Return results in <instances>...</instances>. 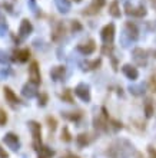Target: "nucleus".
<instances>
[{
  "mask_svg": "<svg viewBox=\"0 0 156 158\" xmlns=\"http://www.w3.org/2000/svg\"><path fill=\"white\" fill-rule=\"evenodd\" d=\"M135 152V148L130 141L125 138H118L107 148V155L110 158H130Z\"/></svg>",
  "mask_w": 156,
  "mask_h": 158,
  "instance_id": "1",
  "label": "nucleus"
},
{
  "mask_svg": "<svg viewBox=\"0 0 156 158\" xmlns=\"http://www.w3.org/2000/svg\"><path fill=\"white\" fill-rule=\"evenodd\" d=\"M27 127H29L30 134L33 137V148L37 151L42 147V127L36 121H29Z\"/></svg>",
  "mask_w": 156,
  "mask_h": 158,
  "instance_id": "2",
  "label": "nucleus"
},
{
  "mask_svg": "<svg viewBox=\"0 0 156 158\" xmlns=\"http://www.w3.org/2000/svg\"><path fill=\"white\" fill-rule=\"evenodd\" d=\"M3 142H4V144H6V145H7L12 151H14V152H17V151L20 150V139H19V137H17L16 134L7 132V134H6V135L3 137Z\"/></svg>",
  "mask_w": 156,
  "mask_h": 158,
  "instance_id": "3",
  "label": "nucleus"
},
{
  "mask_svg": "<svg viewBox=\"0 0 156 158\" xmlns=\"http://www.w3.org/2000/svg\"><path fill=\"white\" fill-rule=\"evenodd\" d=\"M132 58L135 60V63L138 66H146L148 65V52L140 48H136L132 52Z\"/></svg>",
  "mask_w": 156,
  "mask_h": 158,
  "instance_id": "4",
  "label": "nucleus"
},
{
  "mask_svg": "<svg viewBox=\"0 0 156 158\" xmlns=\"http://www.w3.org/2000/svg\"><path fill=\"white\" fill-rule=\"evenodd\" d=\"M74 94L76 96H79L83 102H90V88L86 83H79L78 86L74 88Z\"/></svg>",
  "mask_w": 156,
  "mask_h": 158,
  "instance_id": "5",
  "label": "nucleus"
},
{
  "mask_svg": "<svg viewBox=\"0 0 156 158\" xmlns=\"http://www.w3.org/2000/svg\"><path fill=\"white\" fill-rule=\"evenodd\" d=\"M100 36H102V40L105 45H110L113 42V38H115V26L112 25H106L100 32Z\"/></svg>",
  "mask_w": 156,
  "mask_h": 158,
  "instance_id": "6",
  "label": "nucleus"
},
{
  "mask_svg": "<svg viewBox=\"0 0 156 158\" xmlns=\"http://www.w3.org/2000/svg\"><path fill=\"white\" fill-rule=\"evenodd\" d=\"M29 78L30 82L34 85H40L42 82V76H40V69H39V63L37 62H32L29 68Z\"/></svg>",
  "mask_w": 156,
  "mask_h": 158,
  "instance_id": "7",
  "label": "nucleus"
},
{
  "mask_svg": "<svg viewBox=\"0 0 156 158\" xmlns=\"http://www.w3.org/2000/svg\"><path fill=\"white\" fill-rule=\"evenodd\" d=\"M78 50L80 52L82 55H85V56H87V55H92L96 50V43H94L93 39H90V40H87L86 43H83V45H79L78 46Z\"/></svg>",
  "mask_w": 156,
  "mask_h": 158,
  "instance_id": "8",
  "label": "nucleus"
},
{
  "mask_svg": "<svg viewBox=\"0 0 156 158\" xmlns=\"http://www.w3.org/2000/svg\"><path fill=\"white\" fill-rule=\"evenodd\" d=\"M125 10H126V15H129V16H135V17H143V16H146V9H145L143 6H139L138 9H135V7H132L129 3H126Z\"/></svg>",
  "mask_w": 156,
  "mask_h": 158,
  "instance_id": "9",
  "label": "nucleus"
},
{
  "mask_svg": "<svg viewBox=\"0 0 156 158\" xmlns=\"http://www.w3.org/2000/svg\"><path fill=\"white\" fill-rule=\"evenodd\" d=\"M22 95L25 96V98H34V96L37 95V85H34V83L29 82L26 83V85H23V88H22Z\"/></svg>",
  "mask_w": 156,
  "mask_h": 158,
  "instance_id": "10",
  "label": "nucleus"
},
{
  "mask_svg": "<svg viewBox=\"0 0 156 158\" xmlns=\"http://www.w3.org/2000/svg\"><path fill=\"white\" fill-rule=\"evenodd\" d=\"M122 72H123L125 75H126V78L130 79V81H136V79L139 78V72H138V69H136L135 66L129 65V63L123 65V68H122Z\"/></svg>",
  "mask_w": 156,
  "mask_h": 158,
  "instance_id": "11",
  "label": "nucleus"
},
{
  "mask_svg": "<svg viewBox=\"0 0 156 158\" xmlns=\"http://www.w3.org/2000/svg\"><path fill=\"white\" fill-rule=\"evenodd\" d=\"M50 76L53 81H63L66 76V68L65 66H54L50 71Z\"/></svg>",
  "mask_w": 156,
  "mask_h": 158,
  "instance_id": "12",
  "label": "nucleus"
},
{
  "mask_svg": "<svg viewBox=\"0 0 156 158\" xmlns=\"http://www.w3.org/2000/svg\"><path fill=\"white\" fill-rule=\"evenodd\" d=\"M126 36L129 38V40H136L138 39V36H139V32H138V27H136V25H133L132 22H127L126 23Z\"/></svg>",
  "mask_w": 156,
  "mask_h": 158,
  "instance_id": "13",
  "label": "nucleus"
},
{
  "mask_svg": "<svg viewBox=\"0 0 156 158\" xmlns=\"http://www.w3.org/2000/svg\"><path fill=\"white\" fill-rule=\"evenodd\" d=\"M32 30H33V26L32 23H30L27 19H23L20 23V29H19V33H20L22 38H25V36H27V35L32 33Z\"/></svg>",
  "mask_w": 156,
  "mask_h": 158,
  "instance_id": "14",
  "label": "nucleus"
},
{
  "mask_svg": "<svg viewBox=\"0 0 156 158\" xmlns=\"http://www.w3.org/2000/svg\"><path fill=\"white\" fill-rule=\"evenodd\" d=\"M29 58H30V50L29 49H22V50H16V52H14L13 60H19V62L25 63L29 60Z\"/></svg>",
  "mask_w": 156,
  "mask_h": 158,
  "instance_id": "15",
  "label": "nucleus"
},
{
  "mask_svg": "<svg viewBox=\"0 0 156 158\" xmlns=\"http://www.w3.org/2000/svg\"><path fill=\"white\" fill-rule=\"evenodd\" d=\"M4 96H6V99L10 102L12 105H19V104H22V101L17 98V95L14 94V92L10 89V88H4Z\"/></svg>",
  "mask_w": 156,
  "mask_h": 158,
  "instance_id": "16",
  "label": "nucleus"
},
{
  "mask_svg": "<svg viewBox=\"0 0 156 158\" xmlns=\"http://www.w3.org/2000/svg\"><path fill=\"white\" fill-rule=\"evenodd\" d=\"M90 141H92L90 135H89V134H86V132L79 134L78 137H76V144H78L80 148H83V147L89 145V144H90Z\"/></svg>",
  "mask_w": 156,
  "mask_h": 158,
  "instance_id": "17",
  "label": "nucleus"
},
{
  "mask_svg": "<svg viewBox=\"0 0 156 158\" xmlns=\"http://www.w3.org/2000/svg\"><path fill=\"white\" fill-rule=\"evenodd\" d=\"M129 91H130L132 95L140 96V95H143L145 92H146V85H145V83H139V85H130V86H129Z\"/></svg>",
  "mask_w": 156,
  "mask_h": 158,
  "instance_id": "18",
  "label": "nucleus"
},
{
  "mask_svg": "<svg viewBox=\"0 0 156 158\" xmlns=\"http://www.w3.org/2000/svg\"><path fill=\"white\" fill-rule=\"evenodd\" d=\"M37 152H39V158H53V155H54V151L46 145H42L37 150Z\"/></svg>",
  "mask_w": 156,
  "mask_h": 158,
  "instance_id": "19",
  "label": "nucleus"
},
{
  "mask_svg": "<svg viewBox=\"0 0 156 158\" xmlns=\"http://www.w3.org/2000/svg\"><path fill=\"white\" fill-rule=\"evenodd\" d=\"M153 114H155L153 101L150 99V98H148V99H146V102H145V115H146V118H152Z\"/></svg>",
  "mask_w": 156,
  "mask_h": 158,
  "instance_id": "20",
  "label": "nucleus"
},
{
  "mask_svg": "<svg viewBox=\"0 0 156 158\" xmlns=\"http://www.w3.org/2000/svg\"><path fill=\"white\" fill-rule=\"evenodd\" d=\"M109 15L112 17H120V7H119V3L118 0L112 2L110 6H109Z\"/></svg>",
  "mask_w": 156,
  "mask_h": 158,
  "instance_id": "21",
  "label": "nucleus"
},
{
  "mask_svg": "<svg viewBox=\"0 0 156 158\" xmlns=\"http://www.w3.org/2000/svg\"><path fill=\"white\" fill-rule=\"evenodd\" d=\"M63 35H65V26H63L62 23H59V25L56 26V29H54L53 35H52V39H53V40H59Z\"/></svg>",
  "mask_w": 156,
  "mask_h": 158,
  "instance_id": "22",
  "label": "nucleus"
},
{
  "mask_svg": "<svg viewBox=\"0 0 156 158\" xmlns=\"http://www.w3.org/2000/svg\"><path fill=\"white\" fill-rule=\"evenodd\" d=\"M100 63H102V60L100 59H96V60H93V62H85L82 65V69L83 71H90V69H96L98 66H100Z\"/></svg>",
  "mask_w": 156,
  "mask_h": 158,
  "instance_id": "23",
  "label": "nucleus"
},
{
  "mask_svg": "<svg viewBox=\"0 0 156 158\" xmlns=\"http://www.w3.org/2000/svg\"><path fill=\"white\" fill-rule=\"evenodd\" d=\"M63 118H66V119H69V121H79L80 118H82V114L80 112H62Z\"/></svg>",
  "mask_w": 156,
  "mask_h": 158,
  "instance_id": "24",
  "label": "nucleus"
},
{
  "mask_svg": "<svg viewBox=\"0 0 156 158\" xmlns=\"http://www.w3.org/2000/svg\"><path fill=\"white\" fill-rule=\"evenodd\" d=\"M56 4H58V7H59V10L62 13H67L70 10V6H69V3L67 2H65V0H56Z\"/></svg>",
  "mask_w": 156,
  "mask_h": 158,
  "instance_id": "25",
  "label": "nucleus"
},
{
  "mask_svg": "<svg viewBox=\"0 0 156 158\" xmlns=\"http://www.w3.org/2000/svg\"><path fill=\"white\" fill-rule=\"evenodd\" d=\"M62 139L65 142H70V141H72V135H70L67 127H65V128H63V131H62Z\"/></svg>",
  "mask_w": 156,
  "mask_h": 158,
  "instance_id": "26",
  "label": "nucleus"
},
{
  "mask_svg": "<svg viewBox=\"0 0 156 158\" xmlns=\"http://www.w3.org/2000/svg\"><path fill=\"white\" fill-rule=\"evenodd\" d=\"M9 62H10V58L7 56V53L4 50H0V63L2 65H7Z\"/></svg>",
  "mask_w": 156,
  "mask_h": 158,
  "instance_id": "27",
  "label": "nucleus"
},
{
  "mask_svg": "<svg viewBox=\"0 0 156 158\" xmlns=\"http://www.w3.org/2000/svg\"><path fill=\"white\" fill-rule=\"evenodd\" d=\"M62 99L66 101V102H69V104H72V102H73L72 96H70V89H66V91L63 92V94H62Z\"/></svg>",
  "mask_w": 156,
  "mask_h": 158,
  "instance_id": "28",
  "label": "nucleus"
},
{
  "mask_svg": "<svg viewBox=\"0 0 156 158\" xmlns=\"http://www.w3.org/2000/svg\"><path fill=\"white\" fill-rule=\"evenodd\" d=\"M149 88H150V91L156 94V76H150V79H149Z\"/></svg>",
  "mask_w": 156,
  "mask_h": 158,
  "instance_id": "29",
  "label": "nucleus"
},
{
  "mask_svg": "<svg viewBox=\"0 0 156 158\" xmlns=\"http://www.w3.org/2000/svg\"><path fill=\"white\" fill-rule=\"evenodd\" d=\"M6 122H7V115H6L3 109L0 108V125H4Z\"/></svg>",
  "mask_w": 156,
  "mask_h": 158,
  "instance_id": "30",
  "label": "nucleus"
},
{
  "mask_svg": "<svg viewBox=\"0 0 156 158\" xmlns=\"http://www.w3.org/2000/svg\"><path fill=\"white\" fill-rule=\"evenodd\" d=\"M47 124H49V128L52 129V131H54L56 129V119L52 117H47Z\"/></svg>",
  "mask_w": 156,
  "mask_h": 158,
  "instance_id": "31",
  "label": "nucleus"
},
{
  "mask_svg": "<svg viewBox=\"0 0 156 158\" xmlns=\"http://www.w3.org/2000/svg\"><path fill=\"white\" fill-rule=\"evenodd\" d=\"M46 102H47V95H46V94H42V95L39 96V105H40V106H45Z\"/></svg>",
  "mask_w": 156,
  "mask_h": 158,
  "instance_id": "32",
  "label": "nucleus"
},
{
  "mask_svg": "<svg viewBox=\"0 0 156 158\" xmlns=\"http://www.w3.org/2000/svg\"><path fill=\"white\" fill-rule=\"evenodd\" d=\"M148 154H149V158H156V148H153L152 145L148 147Z\"/></svg>",
  "mask_w": 156,
  "mask_h": 158,
  "instance_id": "33",
  "label": "nucleus"
},
{
  "mask_svg": "<svg viewBox=\"0 0 156 158\" xmlns=\"http://www.w3.org/2000/svg\"><path fill=\"white\" fill-rule=\"evenodd\" d=\"M92 4H94L98 9H102L103 6H105V0H93V3Z\"/></svg>",
  "mask_w": 156,
  "mask_h": 158,
  "instance_id": "34",
  "label": "nucleus"
},
{
  "mask_svg": "<svg viewBox=\"0 0 156 158\" xmlns=\"http://www.w3.org/2000/svg\"><path fill=\"white\" fill-rule=\"evenodd\" d=\"M72 29H73L74 32H78V30L82 29V26H80V23H79L78 20H73V23H72Z\"/></svg>",
  "mask_w": 156,
  "mask_h": 158,
  "instance_id": "35",
  "label": "nucleus"
},
{
  "mask_svg": "<svg viewBox=\"0 0 156 158\" xmlns=\"http://www.w3.org/2000/svg\"><path fill=\"white\" fill-rule=\"evenodd\" d=\"M0 158H9V154L2 148V145H0Z\"/></svg>",
  "mask_w": 156,
  "mask_h": 158,
  "instance_id": "36",
  "label": "nucleus"
},
{
  "mask_svg": "<svg viewBox=\"0 0 156 158\" xmlns=\"http://www.w3.org/2000/svg\"><path fill=\"white\" fill-rule=\"evenodd\" d=\"M9 73H10V71H9V69H3V71H2V76H7Z\"/></svg>",
  "mask_w": 156,
  "mask_h": 158,
  "instance_id": "37",
  "label": "nucleus"
},
{
  "mask_svg": "<svg viewBox=\"0 0 156 158\" xmlns=\"http://www.w3.org/2000/svg\"><path fill=\"white\" fill-rule=\"evenodd\" d=\"M152 6L156 9V0H152Z\"/></svg>",
  "mask_w": 156,
  "mask_h": 158,
  "instance_id": "38",
  "label": "nucleus"
},
{
  "mask_svg": "<svg viewBox=\"0 0 156 158\" xmlns=\"http://www.w3.org/2000/svg\"><path fill=\"white\" fill-rule=\"evenodd\" d=\"M67 158H78V157H73V155H69V157Z\"/></svg>",
  "mask_w": 156,
  "mask_h": 158,
  "instance_id": "39",
  "label": "nucleus"
},
{
  "mask_svg": "<svg viewBox=\"0 0 156 158\" xmlns=\"http://www.w3.org/2000/svg\"><path fill=\"white\" fill-rule=\"evenodd\" d=\"M73 2H76V3H79V2H82V0H73Z\"/></svg>",
  "mask_w": 156,
  "mask_h": 158,
  "instance_id": "40",
  "label": "nucleus"
},
{
  "mask_svg": "<svg viewBox=\"0 0 156 158\" xmlns=\"http://www.w3.org/2000/svg\"><path fill=\"white\" fill-rule=\"evenodd\" d=\"M153 55H155V58H156V50H155V53H153Z\"/></svg>",
  "mask_w": 156,
  "mask_h": 158,
  "instance_id": "41",
  "label": "nucleus"
}]
</instances>
